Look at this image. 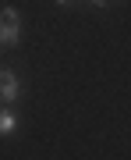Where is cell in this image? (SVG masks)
Returning a JSON list of instances; mask_svg holds the SVG:
<instances>
[{
  "label": "cell",
  "mask_w": 131,
  "mask_h": 160,
  "mask_svg": "<svg viewBox=\"0 0 131 160\" xmlns=\"http://www.w3.org/2000/svg\"><path fill=\"white\" fill-rule=\"evenodd\" d=\"M21 43V14L18 7H4L0 11V46H18Z\"/></svg>",
  "instance_id": "cell-1"
},
{
  "label": "cell",
  "mask_w": 131,
  "mask_h": 160,
  "mask_svg": "<svg viewBox=\"0 0 131 160\" xmlns=\"http://www.w3.org/2000/svg\"><path fill=\"white\" fill-rule=\"evenodd\" d=\"M21 96H25L21 78H18L11 68H0V100H4V103H18Z\"/></svg>",
  "instance_id": "cell-2"
},
{
  "label": "cell",
  "mask_w": 131,
  "mask_h": 160,
  "mask_svg": "<svg viewBox=\"0 0 131 160\" xmlns=\"http://www.w3.org/2000/svg\"><path fill=\"white\" fill-rule=\"evenodd\" d=\"M11 132H18V114L11 107L0 110V135H11Z\"/></svg>",
  "instance_id": "cell-3"
},
{
  "label": "cell",
  "mask_w": 131,
  "mask_h": 160,
  "mask_svg": "<svg viewBox=\"0 0 131 160\" xmlns=\"http://www.w3.org/2000/svg\"><path fill=\"white\" fill-rule=\"evenodd\" d=\"M89 4H96V7H117V0H89Z\"/></svg>",
  "instance_id": "cell-4"
},
{
  "label": "cell",
  "mask_w": 131,
  "mask_h": 160,
  "mask_svg": "<svg viewBox=\"0 0 131 160\" xmlns=\"http://www.w3.org/2000/svg\"><path fill=\"white\" fill-rule=\"evenodd\" d=\"M57 7H71V4H78V0H53Z\"/></svg>",
  "instance_id": "cell-5"
}]
</instances>
